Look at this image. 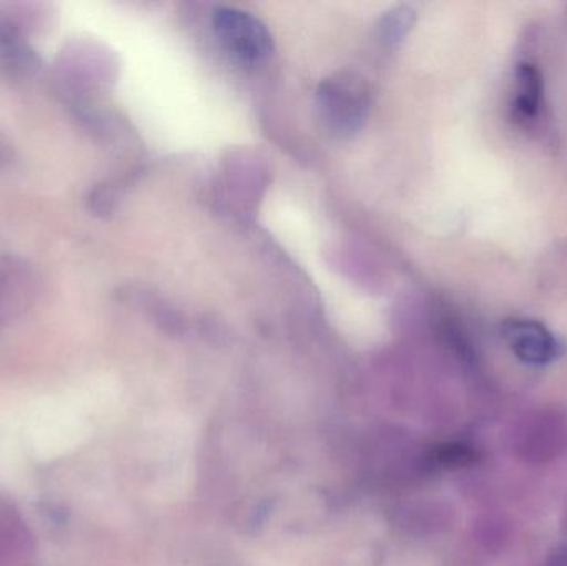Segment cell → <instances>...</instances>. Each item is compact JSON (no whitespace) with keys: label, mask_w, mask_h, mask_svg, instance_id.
Here are the masks:
<instances>
[{"label":"cell","mask_w":567,"mask_h":566,"mask_svg":"<svg viewBox=\"0 0 567 566\" xmlns=\"http://www.w3.org/2000/svg\"><path fill=\"white\" fill-rule=\"evenodd\" d=\"M317 105L320 116L333 133L350 135L359 132L369 112V89L362 79L350 73H340L320 83Z\"/></svg>","instance_id":"cell-1"},{"label":"cell","mask_w":567,"mask_h":566,"mask_svg":"<svg viewBox=\"0 0 567 566\" xmlns=\"http://www.w3.org/2000/svg\"><path fill=\"white\" fill-rule=\"evenodd\" d=\"M213 27L226 50L239 62H265L272 52L268 27L252 13L235 7H218L213 13Z\"/></svg>","instance_id":"cell-2"},{"label":"cell","mask_w":567,"mask_h":566,"mask_svg":"<svg viewBox=\"0 0 567 566\" xmlns=\"http://www.w3.org/2000/svg\"><path fill=\"white\" fill-rule=\"evenodd\" d=\"M39 285V272L29 261L19 256L0 258V332L32 308Z\"/></svg>","instance_id":"cell-3"},{"label":"cell","mask_w":567,"mask_h":566,"mask_svg":"<svg viewBox=\"0 0 567 566\" xmlns=\"http://www.w3.org/2000/svg\"><path fill=\"white\" fill-rule=\"evenodd\" d=\"M502 336L519 361L532 366H546L561 356L563 346L555 335L535 319H506Z\"/></svg>","instance_id":"cell-4"},{"label":"cell","mask_w":567,"mask_h":566,"mask_svg":"<svg viewBox=\"0 0 567 566\" xmlns=\"http://www.w3.org/2000/svg\"><path fill=\"white\" fill-rule=\"evenodd\" d=\"M37 545L25 522L9 508H0V566H32Z\"/></svg>","instance_id":"cell-5"},{"label":"cell","mask_w":567,"mask_h":566,"mask_svg":"<svg viewBox=\"0 0 567 566\" xmlns=\"http://www.w3.org/2000/svg\"><path fill=\"white\" fill-rule=\"evenodd\" d=\"M516 92L512 103L513 119L519 125L538 122L545 103V80L535 63L522 62L516 66Z\"/></svg>","instance_id":"cell-6"},{"label":"cell","mask_w":567,"mask_h":566,"mask_svg":"<svg viewBox=\"0 0 567 566\" xmlns=\"http://www.w3.org/2000/svg\"><path fill=\"white\" fill-rule=\"evenodd\" d=\"M35 52L22 39L9 20L0 17V69L13 75H30L35 72Z\"/></svg>","instance_id":"cell-7"},{"label":"cell","mask_w":567,"mask_h":566,"mask_svg":"<svg viewBox=\"0 0 567 566\" xmlns=\"http://www.w3.org/2000/svg\"><path fill=\"white\" fill-rule=\"evenodd\" d=\"M415 22V12L409 7H399L383 17L380 22V39L389 45H395L406 35Z\"/></svg>","instance_id":"cell-8"},{"label":"cell","mask_w":567,"mask_h":566,"mask_svg":"<svg viewBox=\"0 0 567 566\" xmlns=\"http://www.w3.org/2000/svg\"><path fill=\"white\" fill-rule=\"evenodd\" d=\"M13 152L12 148H10L9 143L3 142V140H0V169L3 168V166L9 165L10 162H12Z\"/></svg>","instance_id":"cell-9"}]
</instances>
